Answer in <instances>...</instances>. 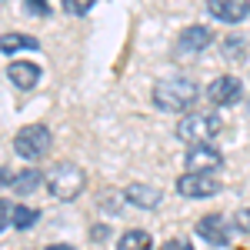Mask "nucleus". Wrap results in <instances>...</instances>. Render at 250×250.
<instances>
[{"label":"nucleus","mask_w":250,"mask_h":250,"mask_svg":"<svg viewBox=\"0 0 250 250\" xmlns=\"http://www.w3.org/2000/svg\"><path fill=\"white\" fill-rule=\"evenodd\" d=\"M177 193L190 197V200H204V197H217L220 193V180L213 173H193L187 170L184 177H177Z\"/></svg>","instance_id":"39448f33"},{"label":"nucleus","mask_w":250,"mask_h":250,"mask_svg":"<svg viewBox=\"0 0 250 250\" xmlns=\"http://www.w3.org/2000/svg\"><path fill=\"white\" fill-rule=\"evenodd\" d=\"M207 10L220 23H240L250 14V0H207Z\"/></svg>","instance_id":"1a4fd4ad"},{"label":"nucleus","mask_w":250,"mask_h":250,"mask_svg":"<svg viewBox=\"0 0 250 250\" xmlns=\"http://www.w3.org/2000/svg\"><path fill=\"white\" fill-rule=\"evenodd\" d=\"M213 40V30L210 27H200V23H193V27H184L180 30V37H177V54H200V50H207Z\"/></svg>","instance_id":"6e6552de"},{"label":"nucleus","mask_w":250,"mask_h":250,"mask_svg":"<svg viewBox=\"0 0 250 250\" xmlns=\"http://www.w3.org/2000/svg\"><path fill=\"white\" fill-rule=\"evenodd\" d=\"M247 110H250V107H247Z\"/></svg>","instance_id":"4be33fe9"},{"label":"nucleus","mask_w":250,"mask_h":250,"mask_svg":"<svg viewBox=\"0 0 250 250\" xmlns=\"http://www.w3.org/2000/svg\"><path fill=\"white\" fill-rule=\"evenodd\" d=\"M47 187H50V193L57 200H77L83 193V187H87V173L80 170L77 164L63 160V164H57L54 170L47 173Z\"/></svg>","instance_id":"7ed1b4c3"},{"label":"nucleus","mask_w":250,"mask_h":250,"mask_svg":"<svg viewBox=\"0 0 250 250\" xmlns=\"http://www.w3.org/2000/svg\"><path fill=\"white\" fill-rule=\"evenodd\" d=\"M193 230H197L200 240H207L213 247H227L230 244V233H233V224H227V217H220V213H207V217L197 220Z\"/></svg>","instance_id":"0eeeda50"},{"label":"nucleus","mask_w":250,"mask_h":250,"mask_svg":"<svg viewBox=\"0 0 250 250\" xmlns=\"http://www.w3.org/2000/svg\"><path fill=\"white\" fill-rule=\"evenodd\" d=\"M10 220H14L17 230H27V227L37 224V210H30V207H10Z\"/></svg>","instance_id":"dca6fc26"},{"label":"nucleus","mask_w":250,"mask_h":250,"mask_svg":"<svg viewBox=\"0 0 250 250\" xmlns=\"http://www.w3.org/2000/svg\"><path fill=\"white\" fill-rule=\"evenodd\" d=\"M23 10H27L30 17H47V14H50V3H47V0H23Z\"/></svg>","instance_id":"a211bd4d"},{"label":"nucleus","mask_w":250,"mask_h":250,"mask_svg":"<svg viewBox=\"0 0 250 250\" xmlns=\"http://www.w3.org/2000/svg\"><path fill=\"white\" fill-rule=\"evenodd\" d=\"M210 100L217 104V107H230V104H237L240 100V94H244V83L233 77V74H227V77H217L210 83Z\"/></svg>","instance_id":"9d476101"},{"label":"nucleus","mask_w":250,"mask_h":250,"mask_svg":"<svg viewBox=\"0 0 250 250\" xmlns=\"http://www.w3.org/2000/svg\"><path fill=\"white\" fill-rule=\"evenodd\" d=\"M160 250H193L190 240H184V237H170V240H164V247Z\"/></svg>","instance_id":"aec40b11"},{"label":"nucleus","mask_w":250,"mask_h":250,"mask_svg":"<svg viewBox=\"0 0 250 250\" xmlns=\"http://www.w3.org/2000/svg\"><path fill=\"white\" fill-rule=\"evenodd\" d=\"M47 250H74V247H70V244H50Z\"/></svg>","instance_id":"412c9836"},{"label":"nucleus","mask_w":250,"mask_h":250,"mask_svg":"<svg viewBox=\"0 0 250 250\" xmlns=\"http://www.w3.org/2000/svg\"><path fill=\"white\" fill-rule=\"evenodd\" d=\"M220 130H224V124H220L217 114H210V110H193V114L180 117L177 140H184L187 147H193V144H210Z\"/></svg>","instance_id":"f03ea898"},{"label":"nucleus","mask_w":250,"mask_h":250,"mask_svg":"<svg viewBox=\"0 0 250 250\" xmlns=\"http://www.w3.org/2000/svg\"><path fill=\"white\" fill-rule=\"evenodd\" d=\"M47 150H50V130L43 124H30L14 137V154L23 160H40Z\"/></svg>","instance_id":"20e7f679"},{"label":"nucleus","mask_w":250,"mask_h":250,"mask_svg":"<svg viewBox=\"0 0 250 250\" xmlns=\"http://www.w3.org/2000/svg\"><path fill=\"white\" fill-rule=\"evenodd\" d=\"M197 94L200 90L190 77H164L154 87V107L164 114H184L187 107H193Z\"/></svg>","instance_id":"f257e3e1"},{"label":"nucleus","mask_w":250,"mask_h":250,"mask_svg":"<svg viewBox=\"0 0 250 250\" xmlns=\"http://www.w3.org/2000/svg\"><path fill=\"white\" fill-rule=\"evenodd\" d=\"M117 250H154V237L147 230H127V233H120Z\"/></svg>","instance_id":"4468645a"},{"label":"nucleus","mask_w":250,"mask_h":250,"mask_svg":"<svg viewBox=\"0 0 250 250\" xmlns=\"http://www.w3.org/2000/svg\"><path fill=\"white\" fill-rule=\"evenodd\" d=\"M184 164H187V170H193V173H217L224 167V154H220L213 144H193V147H187Z\"/></svg>","instance_id":"423d86ee"},{"label":"nucleus","mask_w":250,"mask_h":250,"mask_svg":"<svg viewBox=\"0 0 250 250\" xmlns=\"http://www.w3.org/2000/svg\"><path fill=\"white\" fill-rule=\"evenodd\" d=\"M90 7H94V0H63V14H70V17H83Z\"/></svg>","instance_id":"f3484780"},{"label":"nucleus","mask_w":250,"mask_h":250,"mask_svg":"<svg viewBox=\"0 0 250 250\" xmlns=\"http://www.w3.org/2000/svg\"><path fill=\"white\" fill-rule=\"evenodd\" d=\"M124 200L134 204V207H144V210H154V207H160L164 193L157 190V187H150V184H130L124 190Z\"/></svg>","instance_id":"f8f14e48"},{"label":"nucleus","mask_w":250,"mask_h":250,"mask_svg":"<svg viewBox=\"0 0 250 250\" xmlns=\"http://www.w3.org/2000/svg\"><path fill=\"white\" fill-rule=\"evenodd\" d=\"M7 80H10L17 90H30V87H37V80H40V67L30 63V60H14V63L7 67Z\"/></svg>","instance_id":"9b49d317"},{"label":"nucleus","mask_w":250,"mask_h":250,"mask_svg":"<svg viewBox=\"0 0 250 250\" xmlns=\"http://www.w3.org/2000/svg\"><path fill=\"white\" fill-rule=\"evenodd\" d=\"M233 227L240 233H250V207H244V210L233 213Z\"/></svg>","instance_id":"6ab92c4d"},{"label":"nucleus","mask_w":250,"mask_h":250,"mask_svg":"<svg viewBox=\"0 0 250 250\" xmlns=\"http://www.w3.org/2000/svg\"><path fill=\"white\" fill-rule=\"evenodd\" d=\"M40 184H47V177L40 170H20V173H14V180L7 187H14V193H20V197H27V193L40 190Z\"/></svg>","instance_id":"ddd939ff"},{"label":"nucleus","mask_w":250,"mask_h":250,"mask_svg":"<svg viewBox=\"0 0 250 250\" xmlns=\"http://www.w3.org/2000/svg\"><path fill=\"white\" fill-rule=\"evenodd\" d=\"M0 47H3V54H14V50H40V40L27 37V34H3Z\"/></svg>","instance_id":"2eb2a0df"}]
</instances>
